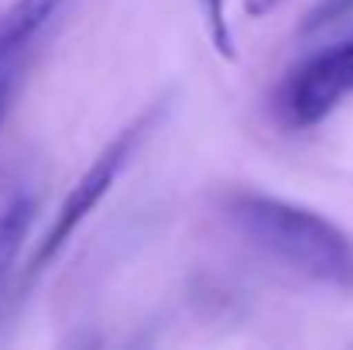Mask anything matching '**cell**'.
I'll list each match as a JSON object with an SVG mask.
<instances>
[{
    "mask_svg": "<svg viewBox=\"0 0 353 350\" xmlns=\"http://www.w3.org/2000/svg\"><path fill=\"white\" fill-rule=\"evenodd\" d=\"M216 213L268 264L309 285L353 292V237L330 217L261 189H227L216 200Z\"/></svg>",
    "mask_w": 353,
    "mask_h": 350,
    "instance_id": "1",
    "label": "cell"
},
{
    "mask_svg": "<svg viewBox=\"0 0 353 350\" xmlns=\"http://www.w3.org/2000/svg\"><path fill=\"white\" fill-rule=\"evenodd\" d=\"M161 110H165L161 104L141 110L130 124H123L117 134L100 148V155L83 168V175H79V179L72 182V189L65 193V200H62V206H59L52 227L45 231V237H41L38 247H34L31 275H41V271L55 261V254L69 244V237L86 224V217L97 213V206L107 200V193L114 189V182L123 175V168L130 165L134 151L141 148V141L148 137V130L154 127V120L161 117Z\"/></svg>",
    "mask_w": 353,
    "mask_h": 350,
    "instance_id": "2",
    "label": "cell"
},
{
    "mask_svg": "<svg viewBox=\"0 0 353 350\" xmlns=\"http://www.w3.org/2000/svg\"><path fill=\"white\" fill-rule=\"evenodd\" d=\"M353 97V35L340 38L336 45H326L288 69V76L278 83L274 110L278 117L295 127H316L336 107H343Z\"/></svg>",
    "mask_w": 353,
    "mask_h": 350,
    "instance_id": "3",
    "label": "cell"
},
{
    "mask_svg": "<svg viewBox=\"0 0 353 350\" xmlns=\"http://www.w3.org/2000/svg\"><path fill=\"white\" fill-rule=\"evenodd\" d=\"M59 7L62 0H14L0 14V83L28 52V45L45 31V24L55 17Z\"/></svg>",
    "mask_w": 353,
    "mask_h": 350,
    "instance_id": "4",
    "label": "cell"
},
{
    "mask_svg": "<svg viewBox=\"0 0 353 350\" xmlns=\"http://www.w3.org/2000/svg\"><path fill=\"white\" fill-rule=\"evenodd\" d=\"M34 220V203L31 196L17 193L0 206V285L10 275V268L17 264V254L24 251V240Z\"/></svg>",
    "mask_w": 353,
    "mask_h": 350,
    "instance_id": "5",
    "label": "cell"
},
{
    "mask_svg": "<svg viewBox=\"0 0 353 350\" xmlns=\"http://www.w3.org/2000/svg\"><path fill=\"white\" fill-rule=\"evenodd\" d=\"M203 21H206V31H210V41L213 48L234 62L236 59V41H234V28H230V17H227V0H196Z\"/></svg>",
    "mask_w": 353,
    "mask_h": 350,
    "instance_id": "6",
    "label": "cell"
},
{
    "mask_svg": "<svg viewBox=\"0 0 353 350\" xmlns=\"http://www.w3.org/2000/svg\"><path fill=\"white\" fill-rule=\"evenodd\" d=\"M347 17H353V0H319V3L305 14V21H302L299 31H302V35H323V31L343 24Z\"/></svg>",
    "mask_w": 353,
    "mask_h": 350,
    "instance_id": "7",
    "label": "cell"
},
{
    "mask_svg": "<svg viewBox=\"0 0 353 350\" xmlns=\"http://www.w3.org/2000/svg\"><path fill=\"white\" fill-rule=\"evenodd\" d=\"M281 0H243V14L247 17H268Z\"/></svg>",
    "mask_w": 353,
    "mask_h": 350,
    "instance_id": "8",
    "label": "cell"
},
{
    "mask_svg": "<svg viewBox=\"0 0 353 350\" xmlns=\"http://www.w3.org/2000/svg\"><path fill=\"white\" fill-rule=\"evenodd\" d=\"M7 100H10V90H7V79L0 83V124H3V114H7Z\"/></svg>",
    "mask_w": 353,
    "mask_h": 350,
    "instance_id": "9",
    "label": "cell"
}]
</instances>
